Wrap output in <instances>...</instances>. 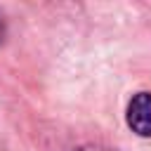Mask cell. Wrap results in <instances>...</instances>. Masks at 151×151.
<instances>
[{
  "instance_id": "obj_1",
  "label": "cell",
  "mask_w": 151,
  "mask_h": 151,
  "mask_svg": "<svg viewBox=\"0 0 151 151\" xmlns=\"http://www.w3.org/2000/svg\"><path fill=\"white\" fill-rule=\"evenodd\" d=\"M127 125L139 137H151V92H139L130 99Z\"/></svg>"
},
{
  "instance_id": "obj_3",
  "label": "cell",
  "mask_w": 151,
  "mask_h": 151,
  "mask_svg": "<svg viewBox=\"0 0 151 151\" xmlns=\"http://www.w3.org/2000/svg\"><path fill=\"white\" fill-rule=\"evenodd\" d=\"M2 38H5V24H2V19H0V42H2Z\"/></svg>"
},
{
  "instance_id": "obj_2",
  "label": "cell",
  "mask_w": 151,
  "mask_h": 151,
  "mask_svg": "<svg viewBox=\"0 0 151 151\" xmlns=\"http://www.w3.org/2000/svg\"><path fill=\"white\" fill-rule=\"evenodd\" d=\"M76 151H116V149H109V146H101V144H87V146H80Z\"/></svg>"
}]
</instances>
